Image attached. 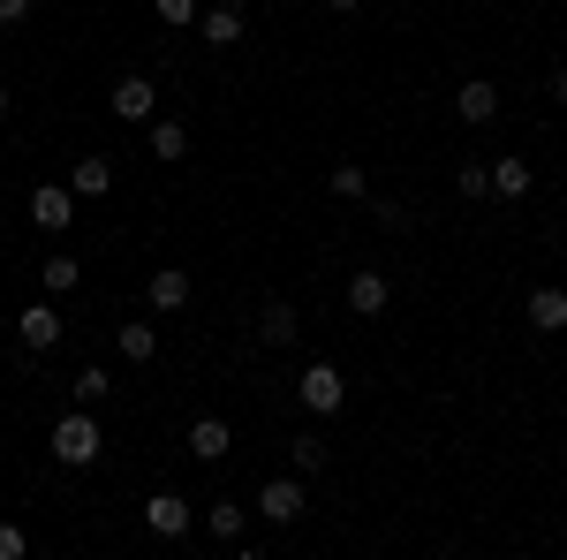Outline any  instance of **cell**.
<instances>
[{"mask_svg":"<svg viewBox=\"0 0 567 560\" xmlns=\"http://www.w3.org/2000/svg\"><path fill=\"white\" fill-rule=\"evenodd\" d=\"M159 8V23H197L205 16V0H152Z\"/></svg>","mask_w":567,"mask_h":560,"instance_id":"obj_23","label":"cell"},{"mask_svg":"<svg viewBox=\"0 0 567 560\" xmlns=\"http://www.w3.org/2000/svg\"><path fill=\"white\" fill-rule=\"evenodd\" d=\"M31 220H39L45 235H69V220H76V190H61V182H39V190H31Z\"/></svg>","mask_w":567,"mask_h":560,"instance_id":"obj_2","label":"cell"},{"mask_svg":"<svg viewBox=\"0 0 567 560\" xmlns=\"http://www.w3.org/2000/svg\"><path fill=\"white\" fill-rule=\"evenodd\" d=\"M529 326L560 334V326H567V288H537V296H529Z\"/></svg>","mask_w":567,"mask_h":560,"instance_id":"obj_15","label":"cell"},{"mask_svg":"<svg viewBox=\"0 0 567 560\" xmlns=\"http://www.w3.org/2000/svg\"><path fill=\"white\" fill-rule=\"evenodd\" d=\"M258 516L265 522H303V477H272L258 492Z\"/></svg>","mask_w":567,"mask_h":560,"instance_id":"obj_4","label":"cell"},{"mask_svg":"<svg viewBox=\"0 0 567 560\" xmlns=\"http://www.w3.org/2000/svg\"><path fill=\"white\" fill-rule=\"evenodd\" d=\"M205 530H213V538H243V500H213V508H205Z\"/></svg>","mask_w":567,"mask_h":560,"instance_id":"obj_19","label":"cell"},{"mask_svg":"<svg viewBox=\"0 0 567 560\" xmlns=\"http://www.w3.org/2000/svg\"><path fill=\"white\" fill-rule=\"evenodd\" d=\"M0 114H8V84H0Z\"/></svg>","mask_w":567,"mask_h":560,"instance_id":"obj_30","label":"cell"},{"mask_svg":"<svg viewBox=\"0 0 567 560\" xmlns=\"http://www.w3.org/2000/svg\"><path fill=\"white\" fill-rule=\"evenodd\" d=\"M106 394H114V379H106V371H99V364H84V371H76V401H106Z\"/></svg>","mask_w":567,"mask_h":560,"instance_id":"obj_21","label":"cell"},{"mask_svg":"<svg viewBox=\"0 0 567 560\" xmlns=\"http://www.w3.org/2000/svg\"><path fill=\"white\" fill-rule=\"evenodd\" d=\"M39 281H45V296H69V288H76V281H84V265L69 258V251H53V258L39 265Z\"/></svg>","mask_w":567,"mask_h":560,"instance_id":"obj_16","label":"cell"},{"mask_svg":"<svg viewBox=\"0 0 567 560\" xmlns=\"http://www.w3.org/2000/svg\"><path fill=\"white\" fill-rule=\"evenodd\" d=\"M296 326H303L296 303H265V310H258V342L265 348H288V342H296Z\"/></svg>","mask_w":567,"mask_h":560,"instance_id":"obj_10","label":"cell"},{"mask_svg":"<svg viewBox=\"0 0 567 560\" xmlns=\"http://www.w3.org/2000/svg\"><path fill=\"white\" fill-rule=\"evenodd\" d=\"M386 303H393L386 273H371V265H363V273H355V281H349V310H355V318H379Z\"/></svg>","mask_w":567,"mask_h":560,"instance_id":"obj_8","label":"cell"},{"mask_svg":"<svg viewBox=\"0 0 567 560\" xmlns=\"http://www.w3.org/2000/svg\"><path fill=\"white\" fill-rule=\"evenodd\" d=\"M23 553H31V538H23L16 522H0V560H23Z\"/></svg>","mask_w":567,"mask_h":560,"instance_id":"obj_25","label":"cell"},{"mask_svg":"<svg viewBox=\"0 0 567 560\" xmlns=\"http://www.w3.org/2000/svg\"><path fill=\"white\" fill-rule=\"evenodd\" d=\"M462 197H492V174H484L477 160H470V167H462Z\"/></svg>","mask_w":567,"mask_h":560,"instance_id":"obj_26","label":"cell"},{"mask_svg":"<svg viewBox=\"0 0 567 560\" xmlns=\"http://www.w3.org/2000/svg\"><path fill=\"white\" fill-rule=\"evenodd\" d=\"M333 197H371V182H363V167H333Z\"/></svg>","mask_w":567,"mask_h":560,"instance_id":"obj_24","label":"cell"},{"mask_svg":"<svg viewBox=\"0 0 567 560\" xmlns=\"http://www.w3.org/2000/svg\"><path fill=\"white\" fill-rule=\"evenodd\" d=\"M31 16V0H0V23H23Z\"/></svg>","mask_w":567,"mask_h":560,"instance_id":"obj_27","label":"cell"},{"mask_svg":"<svg viewBox=\"0 0 567 560\" xmlns=\"http://www.w3.org/2000/svg\"><path fill=\"white\" fill-rule=\"evenodd\" d=\"M144 144H152V160H182V152H189V130H182V122H152Z\"/></svg>","mask_w":567,"mask_h":560,"instance_id":"obj_17","label":"cell"},{"mask_svg":"<svg viewBox=\"0 0 567 560\" xmlns=\"http://www.w3.org/2000/svg\"><path fill=\"white\" fill-rule=\"evenodd\" d=\"M122 356H130V364H152V356H159V334H152V326H122Z\"/></svg>","mask_w":567,"mask_h":560,"instance_id":"obj_20","label":"cell"},{"mask_svg":"<svg viewBox=\"0 0 567 560\" xmlns=\"http://www.w3.org/2000/svg\"><path fill=\"white\" fill-rule=\"evenodd\" d=\"M454 114H462V122H492V114H499V84H462L454 91Z\"/></svg>","mask_w":567,"mask_h":560,"instance_id":"obj_11","label":"cell"},{"mask_svg":"<svg viewBox=\"0 0 567 560\" xmlns=\"http://www.w3.org/2000/svg\"><path fill=\"white\" fill-rule=\"evenodd\" d=\"M106 106H114L122 122H152V114H159V84H144V77H122Z\"/></svg>","mask_w":567,"mask_h":560,"instance_id":"obj_5","label":"cell"},{"mask_svg":"<svg viewBox=\"0 0 567 560\" xmlns=\"http://www.w3.org/2000/svg\"><path fill=\"white\" fill-rule=\"evenodd\" d=\"M16 342L23 348H53L61 342V310H53V303H31V310L16 318Z\"/></svg>","mask_w":567,"mask_h":560,"instance_id":"obj_7","label":"cell"},{"mask_svg":"<svg viewBox=\"0 0 567 560\" xmlns=\"http://www.w3.org/2000/svg\"><path fill=\"white\" fill-rule=\"evenodd\" d=\"M349 401V379L333 371V364H303V409H318V417H333Z\"/></svg>","mask_w":567,"mask_h":560,"instance_id":"obj_3","label":"cell"},{"mask_svg":"<svg viewBox=\"0 0 567 560\" xmlns=\"http://www.w3.org/2000/svg\"><path fill=\"white\" fill-rule=\"evenodd\" d=\"M545 91H553V99H560V106H567V61H560V69H553V84H545Z\"/></svg>","mask_w":567,"mask_h":560,"instance_id":"obj_28","label":"cell"},{"mask_svg":"<svg viewBox=\"0 0 567 560\" xmlns=\"http://www.w3.org/2000/svg\"><path fill=\"white\" fill-rule=\"evenodd\" d=\"M197 31H205V45H235L243 39V8H205Z\"/></svg>","mask_w":567,"mask_h":560,"instance_id":"obj_13","label":"cell"},{"mask_svg":"<svg viewBox=\"0 0 567 560\" xmlns=\"http://www.w3.org/2000/svg\"><path fill=\"white\" fill-rule=\"evenodd\" d=\"M99 447H106V439H99V425H91L84 409H69V417L53 425V455H61L69 470H91V462H99Z\"/></svg>","mask_w":567,"mask_h":560,"instance_id":"obj_1","label":"cell"},{"mask_svg":"<svg viewBox=\"0 0 567 560\" xmlns=\"http://www.w3.org/2000/svg\"><path fill=\"white\" fill-rule=\"evenodd\" d=\"M288 455H296V470H303V477H310V470H326V439H318V431H303Z\"/></svg>","mask_w":567,"mask_h":560,"instance_id":"obj_22","label":"cell"},{"mask_svg":"<svg viewBox=\"0 0 567 560\" xmlns=\"http://www.w3.org/2000/svg\"><path fill=\"white\" fill-rule=\"evenodd\" d=\"M492 197H529V160H499L492 167Z\"/></svg>","mask_w":567,"mask_h":560,"instance_id":"obj_18","label":"cell"},{"mask_svg":"<svg viewBox=\"0 0 567 560\" xmlns=\"http://www.w3.org/2000/svg\"><path fill=\"white\" fill-rule=\"evenodd\" d=\"M69 190H76V197H106V190H114V167H106V160L91 152V160H76V174H69Z\"/></svg>","mask_w":567,"mask_h":560,"instance_id":"obj_14","label":"cell"},{"mask_svg":"<svg viewBox=\"0 0 567 560\" xmlns=\"http://www.w3.org/2000/svg\"><path fill=\"white\" fill-rule=\"evenodd\" d=\"M326 8H333V16H355V8H363V0H326Z\"/></svg>","mask_w":567,"mask_h":560,"instance_id":"obj_29","label":"cell"},{"mask_svg":"<svg viewBox=\"0 0 567 560\" xmlns=\"http://www.w3.org/2000/svg\"><path fill=\"white\" fill-rule=\"evenodd\" d=\"M182 303H189V273L182 265H159L152 273V310H182Z\"/></svg>","mask_w":567,"mask_h":560,"instance_id":"obj_12","label":"cell"},{"mask_svg":"<svg viewBox=\"0 0 567 560\" xmlns=\"http://www.w3.org/2000/svg\"><path fill=\"white\" fill-rule=\"evenodd\" d=\"M227 447H235V431H227V417H197V425H189V455H197V462H219Z\"/></svg>","mask_w":567,"mask_h":560,"instance_id":"obj_9","label":"cell"},{"mask_svg":"<svg viewBox=\"0 0 567 560\" xmlns=\"http://www.w3.org/2000/svg\"><path fill=\"white\" fill-rule=\"evenodd\" d=\"M144 530H152V538H182V530H189V500H182V492H152V500H144Z\"/></svg>","mask_w":567,"mask_h":560,"instance_id":"obj_6","label":"cell"}]
</instances>
